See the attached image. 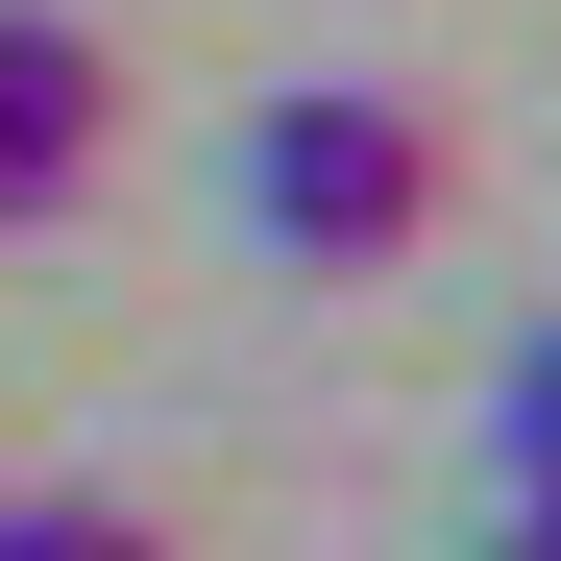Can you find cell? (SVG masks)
I'll list each match as a JSON object with an SVG mask.
<instances>
[{
    "label": "cell",
    "instance_id": "cell-1",
    "mask_svg": "<svg viewBox=\"0 0 561 561\" xmlns=\"http://www.w3.org/2000/svg\"><path fill=\"white\" fill-rule=\"evenodd\" d=\"M244 244L268 268H415L439 244V99H391V73L268 99L244 123Z\"/></svg>",
    "mask_w": 561,
    "mask_h": 561
},
{
    "label": "cell",
    "instance_id": "cell-2",
    "mask_svg": "<svg viewBox=\"0 0 561 561\" xmlns=\"http://www.w3.org/2000/svg\"><path fill=\"white\" fill-rule=\"evenodd\" d=\"M99 147H123V73H99V25L0 0V220H73V196H99Z\"/></svg>",
    "mask_w": 561,
    "mask_h": 561
},
{
    "label": "cell",
    "instance_id": "cell-3",
    "mask_svg": "<svg viewBox=\"0 0 561 561\" xmlns=\"http://www.w3.org/2000/svg\"><path fill=\"white\" fill-rule=\"evenodd\" d=\"M489 463H513V513H561V318L489 366Z\"/></svg>",
    "mask_w": 561,
    "mask_h": 561
},
{
    "label": "cell",
    "instance_id": "cell-4",
    "mask_svg": "<svg viewBox=\"0 0 561 561\" xmlns=\"http://www.w3.org/2000/svg\"><path fill=\"white\" fill-rule=\"evenodd\" d=\"M0 561H171V537L99 513V489H0Z\"/></svg>",
    "mask_w": 561,
    "mask_h": 561
},
{
    "label": "cell",
    "instance_id": "cell-5",
    "mask_svg": "<svg viewBox=\"0 0 561 561\" xmlns=\"http://www.w3.org/2000/svg\"><path fill=\"white\" fill-rule=\"evenodd\" d=\"M489 561H561V513H513V537H489Z\"/></svg>",
    "mask_w": 561,
    "mask_h": 561
}]
</instances>
